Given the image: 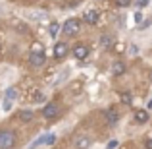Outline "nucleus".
<instances>
[{"mask_svg": "<svg viewBox=\"0 0 152 149\" xmlns=\"http://www.w3.org/2000/svg\"><path fill=\"white\" fill-rule=\"evenodd\" d=\"M121 103L123 105H131L133 103V95L131 93H121Z\"/></svg>", "mask_w": 152, "mask_h": 149, "instance_id": "obj_16", "label": "nucleus"}, {"mask_svg": "<svg viewBox=\"0 0 152 149\" xmlns=\"http://www.w3.org/2000/svg\"><path fill=\"white\" fill-rule=\"evenodd\" d=\"M21 120H25V122L33 120V112H31V110H23L21 112Z\"/></svg>", "mask_w": 152, "mask_h": 149, "instance_id": "obj_18", "label": "nucleus"}, {"mask_svg": "<svg viewBox=\"0 0 152 149\" xmlns=\"http://www.w3.org/2000/svg\"><path fill=\"white\" fill-rule=\"evenodd\" d=\"M73 56L77 60H85L87 56H89V47H85V45H77L73 49Z\"/></svg>", "mask_w": 152, "mask_h": 149, "instance_id": "obj_5", "label": "nucleus"}, {"mask_svg": "<svg viewBox=\"0 0 152 149\" xmlns=\"http://www.w3.org/2000/svg\"><path fill=\"white\" fill-rule=\"evenodd\" d=\"M114 2H115V6H119V8H127L133 0H114Z\"/></svg>", "mask_w": 152, "mask_h": 149, "instance_id": "obj_19", "label": "nucleus"}, {"mask_svg": "<svg viewBox=\"0 0 152 149\" xmlns=\"http://www.w3.org/2000/svg\"><path fill=\"white\" fill-rule=\"evenodd\" d=\"M133 116H135V122H139V124H145L146 120H148V112H146L145 108H139V110H135Z\"/></svg>", "mask_w": 152, "mask_h": 149, "instance_id": "obj_8", "label": "nucleus"}, {"mask_svg": "<svg viewBox=\"0 0 152 149\" xmlns=\"http://www.w3.org/2000/svg\"><path fill=\"white\" fill-rule=\"evenodd\" d=\"M100 45H102V49H110V47L114 45V37H112V35H104L100 39Z\"/></svg>", "mask_w": 152, "mask_h": 149, "instance_id": "obj_12", "label": "nucleus"}, {"mask_svg": "<svg viewBox=\"0 0 152 149\" xmlns=\"http://www.w3.org/2000/svg\"><path fill=\"white\" fill-rule=\"evenodd\" d=\"M45 60H46V56H45V49H42V45H41V43H33V47H31V54H29L31 66L41 68V66H45Z\"/></svg>", "mask_w": 152, "mask_h": 149, "instance_id": "obj_1", "label": "nucleus"}, {"mask_svg": "<svg viewBox=\"0 0 152 149\" xmlns=\"http://www.w3.org/2000/svg\"><path fill=\"white\" fill-rule=\"evenodd\" d=\"M66 54H67V45H66V43H56V47H54V58L62 60Z\"/></svg>", "mask_w": 152, "mask_h": 149, "instance_id": "obj_7", "label": "nucleus"}, {"mask_svg": "<svg viewBox=\"0 0 152 149\" xmlns=\"http://www.w3.org/2000/svg\"><path fill=\"white\" fill-rule=\"evenodd\" d=\"M18 143V136L12 130H0V149H12Z\"/></svg>", "mask_w": 152, "mask_h": 149, "instance_id": "obj_2", "label": "nucleus"}, {"mask_svg": "<svg viewBox=\"0 0 152 149\" xmlns=\"http://www.w3.org/2000/svg\"><path fill=\"white\" fill-rule=\"evenodd\" d=\"M79 29H81V21H79V19H75V18L67 19V21L62 25L64 35H67V37H75V35L79 33Z\"/></svg>", "mask_w": 152, "mask_h": 149, "instance_id": "obj_3", "label": "nucleus"}, {"mask_svg": "<svg viewBox=\"0 0 152 149\" xmlns=\"http://www.w3.org/2000/svg\"><path fill=\"white\" fill-rule=\"evenodd\" d=\"M29 16H31V18H37L39 21H41V19H46V18H48V16H46V12H29Z\"/></svg>", "mask_w": 152, "mask_h": 149, "instance_id": "obj_15", "label": "nucleus"}, {"mask_svg": "<svg viewBox=\"0 0 152 149\" xmlns=\"http://www.w3.org/2000/svg\"><path fill=\"white\" fill-rule=\"evenodd\" d=\"M146 149H152V139H148V142H146Z\"/></svg>", "mask_w": 152, "mask_h": 149, "instance_id": "obj_24", "label": "nucleus"}, {"mask_svg": "<svg viewBox=\"0 0 152 149\" xmlns=\"http://www.w3.org/2000/svg\"><path fill=\"white\" fill-rule=\"evenodd\" d=\"M118 112L115 110H108L106 112V120H108V124H110V126H115V124H118Z\"/></svg>", "mask_w": 152, "mask_h": 149, "instance_id": "obj_10", "label": "nucleus"}, {"mask_svg": "<svg viewBox=\"0 0 152 149\" xmlns=\"http://www.w3.org/2000/svg\"><path fill=\"white\" fill-rule=\"evenodd\" d=\"M89 145H91L89 138H79L77 142H75V149H89Z\"/></svg>", "mask_w": 152, "mask_h": 149, "instance_id": "obj_11", "label": "nucleus"}, {"mask_svg": "<svg viewBox=\"0 0 152 149\" xmlns=\"http://www.w3.org/2000/svg\"><path fill=\"white\" fill-rule=\"evenodd\" d=\"M112 74H114V76L125 74V64H123V62H114V64H112Z\"/></svg>", "mask_w": 152, "mask_h": 149, "instance_id": "obj_9", "label": "nucleus"}, {"mask_svg": "<svg viewBox=\"0 0 152 149\" xmlns=\"http://www.w3.org/2000/svg\"><path fill=\"white\" fill-rule=\"evenodd\" d=\"M146 4H148V0H137V6L139 8H145Z\"/></svg>", "mask_w": 152, "mask_h": 149, "instance_id": "obj_22", "label": "nucleus"}, {"mask_svg": "<svg viewBox=\"0 0 152 149\" xmlns=\"http://www.w3.org/2000/svg\"><path fill=\"white\" fill-rule=\"evenodd\" d=\"M15 97H18V89H15V87H10V89L6 91V99L8 101H14Z\"/></svg>", "mask_w": 152, "mask_h": 149, "instance_id": "obj_14", "label": "nucleus"}, {"mask_svg": "<svg viewBox=\"0 0 152 149\" xmlns=\"http://www.w3.org/2000/svg\"><path fill=\"white\" fill-rule=\"evenodd\" d=\"M141 19H142L141 12H137V14H135V21H137V23H141Z\"/></svg>", "mask_w": 152, "mask_h": 149, "instance_id": "obj_23", "label": "nucleus"}, {"mask_svg": "<svg viewBox=\"0 0 152 149\" xmlns=\"http://www.w3.org/2000/svg\"><path fill=\"white\" fill-rule=\"evenodd\" d=\"M2 108H4V110H10V108H12V101H4V105H2Z\"/></svg>", "mask_w": 152, "mask_h": 149, "instance_id": "obj_21", "label": "nucleus"}, {"mask_svg": "<svg viewBox=\"0 0 152 149\" xmlns=\"http://www.w3.org/2000/svg\"><path fill=\"white\" fill-rule=\"evenodd\" d=\"M60 114V107L56 103H48L45 107V110H42V116L45 118H48V120H52V118H56V116Z\"/></svg>", "mask_w": 152, "mask_h": 149, "instance_id": "obj_4", "label": "nucleus"}, {"mask_svg": "<svg viewBox=\"0 0 152 149\" xmlns=\"http://www.w3.org/2000/svg\"><path fill=\"white\" fill-rule=\"evenodd\" d=\"M33 101H35V103H45V93L35 91V93H33Z\"/></svg>", "mask_w": 152, "mask_h": 149, "instance_id": "obj_17", "label": "nucleus"}, {"mask_svg": "<svg viewBox=\"0 0 152 149\" xmlns=\"http://www.w3.org/2000/svg\"><path fill=\"white\" fill-rule=\"evenodd\" d=\"M83 21H87L89 25H94V23L98 21V12L96 10H87L85 14H83Z\"/></svg>", "mask_w": 152, "mask_h": 149, "instance_id": "obj_6", "label": "nucleus"}, {"mask_svg": "<svg viewBox=\"0 0 152 149\" xmlns=\"http://www.w3.org/2000/svg\"><path fill=\"white\" fill-rule=\"evenodd\" d=\"M118 143H119L118 139H112V142H110V143L106 145V149H115V147H118Z\"/></svg>", "mask_w": 152, "mask_h": 149, "instance_id": "obj_20", "label": "nucleus"}, {"mask_svg": "<svg viewBox=\"0 0 152 149\" xmlns=\"http://www.w3.org/2000/svg\"><path fill=\"white\" fill-rule=\"evenodd\" d=\"M150 82H152V72H150Z\"/></svg>", "mask_w": 152, "mask_h": 149, "instance_id": "obj_25", "label": "nucleus"}, {"mask_svg": "<svg viewBox=\"0 0 152 149\" xmlns=\"http://www.w3.org/2000/svg\"><path fill=\"white\" fill-rule=\"evenodd\" d=\"M60 23H56V21H52L50 23V27H48V33H50V37H58V33H60Z\"/></svg>", "mask_w": 152, "mask_h": 149, "instance_id": "obj_13", "label": "nucleus"}]
</instances>
